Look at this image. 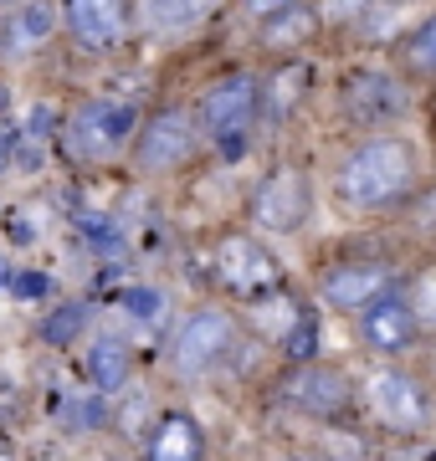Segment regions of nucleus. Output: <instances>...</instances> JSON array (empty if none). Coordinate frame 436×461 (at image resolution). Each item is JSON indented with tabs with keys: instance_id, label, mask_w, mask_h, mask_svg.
Masks as SVG:
<instances>
[{
	"instance_id": "nucleus-17",
	"label": "nucleus",
	"mask_w": 436,
	"mask_h": 461,
	"mask_svg": "<svg viewBox=\"0 0 436 461\" xmlns=\"http://www.w3.org/2000/svg\"><path fill=\"white\" fill-rule=\"evenodd\" d=\"M216 5H221V0H144V5H139V16H144L150 32L180 36V32H190V26H201Z\"/></svg>"
},
{
	"instance_id": "nucleus-3",
	"label": "nucleus",
	"mask_w": 436,
	"mask_h": 461,
	"mask_svg": "<svg viewBox=\"0 0 436 461\" xmlns=\"http://www.w3.org/2000/svg\"><path fill=\"white\" fill-rule=\"evenodd\" d=\"M257 108H262V83H257L252 72H226V77H216V83L201 93L195 118H201V129L221 144V154L236 159V154L247 149Z\"/></svg>"
},
{
	"instance_id": "nucleus-32",
	"label": "nucleus",
	"mask_w": 436,
	"mask_h": 461,
	"mask_svg": "<svg viewBox=\"0 0 436 461\" xmlns=\"http://www.w3.org/2000/svg\"><path fill=\"white\" fill-rule=\"evenodd\" d=\"M0 461H16V446L5 441V436H0Z\"/></svg>"
},
{
	"instance_id": "nucleus-7",
	"label": "nucleus",
	"mask_w": 436,
	"mask_h": 461,
	"mask_svg": "<svg viewBox=\"0 0 436 461\" xmlns=\"http://www.w3.org/2000/svg\"><path fill=\"white\" fill-rule=\"evenodd\" d=\"M57 11H62L68 41L87 57H108V51L129 47L139 26V0H57Z\"/></svg>"
},
{
	"instance_id": "nucleus-13",
	"label": "nucleus",
	"mask_w": 436,
	"mask_h": 461,
	"mask_svg": "<svg viewBox=\"0 0 436 461\" xmlns=\"http://www.w3.org/2000/svg\"><path fill=\"white\" fill-rule=\"evenodd\" d=\"M62 26V11L57 0H26V5H11L5 21H0V57L5 62H26L36 51L51 47V36Z\"/></svg>"
},
{
	"instance_id": "nucleus-27",
	"label": "nucleus",
	"mask_w": 436,
	"mask_h": 461,
	"mask_svg": "<svg viewBox=\"0 0 436 461\" xmlns=\"http://www.w3.org/2000/svg\"><path fill=\"white\" fill-rule=\"evenodd\" d=\"M118 303H123L134 318H159V308H165L159 287H123V297H118Z\"/></svg>"
},
{
	"instance_id": "nucleus-34",
	"label": "nucleus",
	"mask_w": 436,
	"mask_h": 461,
	"mask_svg": "<svg viewBox=\"0 0 436 461\" xmlns=\"http://www.w3.org/2000/svg\"><path fill=\"white\" fill-rule=\"evenodd\" d=\"M0 282H11V272H5V267H0Z\"/></svg>"
},
{
	"instance_id": "nucleus-16",
	"label": "nucleus",
	"mask_w": 436,
	"mask_h": 461,
	"mask_svg": "<svg viewBox=\"0 0 436 461\" xmlns=\"http://www.w3.org/2000/svg\"><path fill=\"white\" fill-rule=\"evenodd\" d=\"M129 369H134V354H129V344H123L118 333H98V339L87 344L83 375L98 395H118V390L129 384Z\"/></svg>"
},
{
	"instance_id": "nucleus-26",
	"label": "nucleus",
	"mask_w": 436,
	"mask_h": 461,
	"mask_svg": "<svg viewBox=\"0 0 436 461\" xmlns=\"http://www.w3.org/2000/svg\"><path fill=\"white\" fill-rule=\"evenodd\" d=\"M11 297L16 303H41V297H51V277L47 272H11Z\"/></svg>"
},
{
	"instance_id": "nucleus-19",
	"label": "nucleus",
	"mask_w": 436,
	"mask_h": 461,
	"mask_svg": "<svg viewBox=\"0 0 436 461\" xmlns=\"http://www.w3.org/2000/svg\"><path fill=\"white\" fill-rule=\"evenodd\" d=\"M83 329H87V303H57V308L41 318V344L68 348V344L83 339Z\"/></svg>"
},
{
	"instance_id": "nucleus-6",
	"label": "nucleus",
	"mask_w": 436,
	"mask_h": 461,
	"mask_svg": "<svg viewBox=\"0 0 436 461\" xmlns=\"http://www.w3.org/2000/svg\"><path fill=\"white\" fill-rule=\"evenodd\" d=\"M211 272H216V282L232 297H241V303H268V297L283 293V267H277V257H272L262 241L241 236V230H232V236L216 241Z\"/></svg>"
},
{
	"instance_id": "nucleus-12",
	"label": "nucleus",
	"mask_w": 436,
	"mask_h": 461,
	"mask_svg": "<svg viewBox=\"0 0 436 461\" xmlns=\"http://www.w3.org/2000/svg\"><path fill=\"white\" fill-rule=\"evenodd\" d=\"M390 267L386 262H334L323 267L319 277V297L339 313H365L369 303H380L390 293Z\"/></svg>"
},
{
	"instance_id": "nucleus-25",
	"label": "nucleus",
	"mask_w": 436,
	"mask_h": 461,
	"mask_svg": "<svg viewBox=\"0 0 436 461\" xmlns=\"http://www.w3.org/2000/svg\"><path fill=\"white\" fill-rule=\"evenodd\" d=\"M395 0H323V16L329 21H359V16H375Z\"/></svg>"
},
{
	"instance_id": "nucleus-22",
	"label": "nucleus",
	"mask_w": 436,
	"mask_h": 461,
	"mask_svg": "<svg viewBox=\"0 0 436 461\" xmlns=\"http://www.w3.org/2000/svg\"><path fill=\"white\" fill-rule=\"evenodd\" d=\"M283 348H287V359L293 364H308L313 354H319V323H313L308 313H298V323L283 333Z\"/></svg>"
},
{
	"instance_id": "nucleus-35",
	"label": "nucleus",
	"mask_w": 436,
	"mask_h": 461,
	"mask_svg": "<svg viewBox=\"0 0 436 461\" xmlns=\"http://www.w3.org/2000/svg\"><path fill=\"white\" fill-rule=\"evenodd\" d=\"M431 461H436V456H431Z\"/></svg>"
},
{
	"instance_id": "nucleus-10",
	"label": "nucleus",
	"mask_w": 436,
	"mask_h": 461,
	"mask_svg": "<svg viewBox=\"0 0 436 461\" xmlns=\"http://www.w3.org/2000/svg\"><path fill=\"white\" fill-rule=\"evenodd\" d=\"M339 103H344V118H350L354 129H386L395 118H405L411 98H405V87L390 77V72H375V67H359L344 77L339 87Z\"/></svg>"
},
{
	"instance_id": "nucleus-8",
	"label": "nucleus",
	"mask_w": 436,
	"mask_h": 461,
	"mask_svg": "<svg viewBox=\"0 0 436 461\" xmlns=\"http://www.w3.org/2000/svg\"><path fill=\"white\" fill-rule=\"evenodd\" d=\"M365 405L395 436H421L431 426V390L405 369H375L365 384Z\"/></svg>"
},
{
	"instance_id": "nucleus-31",
	"label": "nucleus",
	"mask_w": 436,
	"mask_h": 461,
	"mask_svg": "<svg viewBox=\"0 0 436 461\" xmlns=\"http://www.w3.org/2000/svg\"><path fill=\"white\" fill-rule=\"evenodd\" d=\"M11 236H16V241H21V247H26V241H32V236H36V230H32V226H26V221H16V226H11Z\"/></svg>"
},
{
	"instance_id": "nucleus-23",
	"label": "nucleus",
	"mask_w": 436,
	"mask_h": 461,
	"mask_svg": "<svg viewBox=\"0 0 436 461\" xmlns=\"http://www.w3.org/2000/svg\"><path fill=\"white\" fill-rule=\"evenodd\" d=\"M411 308H416L421 323H431L436 329V267H421L416 282H411V297H405Z\"/></svg>"
},
{
	"instance_id": "nucleus-20",
	"label": "nucleus",
	"mask_w": 436,
	"mask_h": 461,
	"mask_svg": "<svg viewBox=\"0 0 436 461\" xmlns=\"http://www.w3.org/2000/svg\"><path fill=\"white\" fill-rule=\"evenodd\" d=\"M401 57H405V72H416V77H436V11L421 21V26L405 32Z\"/></svg>"
},
{
	"instance_id": "nucleus-11",
	"label": "nucleus",
	"mask_w": 436,
	"mask_h": 461,
	"mask_svg": "<svg viewBox=\"0 0 436 461\" xmlns=\"http://www.w3.org/2000/svg\"><path fill=\"white\" fill-rule=\"evenodd\" d=\"M252 221L272 236H287V230H298L308 215H313V185L303 169H272L268 180L252 190Z\"/></svg>"
},
{
	"instance_id": "nucleus-5",
	"label": "nucleus",
	"mask_w": 436,
	"mask_h": 461,
	"mask_svg": "<svg viewBox=\"0 0 436 461\" xmlns=\"http://www.w3.org/2000/svg\"><path fill=\"white\" fill-rule=\"evenodd\" d=\"M232 348H236V318L226 308L205 303L195 313H185V323L169 339V369L180 379H201L232 359Z\"/></svg>"
},
{
	"instance_id": "nucleus-33",
	"label": "nucleus",
	"mask_w": 436,
	"mask_h": 461,
	"mask_svg": "<svg viewBox=\"0 0 436 461\" xmlns=\"http://www.w3.org/2000/svg\"><path fill=\"white\" fill-rule=\"evenodd\" d=\"M11 5H26V0H0V11H11Z\"/></svg>"
},
{
	"instance_id": "nucleus-15",
	"label": "nucleus",
	"mask_w": 436,
	"mask_h": 461,
	"mask_svg": "<svg viewBox=\"0 0 436 461\" xmlns=\"http://www.w3.org/2000/svg\"><path fill=\"white\" fill-rule=\"evenodd\" d=\"M144 461H205V430L185 411H165L144 436Z\"/></svg>"
},
{
	"instance_id": "nucleus-18",
	"label": "nucleus",
	"mask_w": 436,
	"mask_h": 461,
	"mask_svg": "<svg viewBox=\"0 0 436 461\" xmlns=\"http://www.w3.org/2000/svg\"><path fill=\"white\" fill-rule=\"evenodd\" d=\"M313 32H319V11H313V5H293L283 16L262 21V47L268 51H298L303 41H313Z\"/></svg>"
},
{
	"instance_id": "nucleus-14",
	"label": "nucleus",
	"mask_w": 436,
	"mask_h": 461,
	"mask_svg": "<svg viewBox=\"0 0 436 461\" xmlns=\"http://www.w3.org/2000/svg\"><path fill=\"white\" fill-rule=\"evenodd\" d=\"M416 308L401 303V297H380V303H369L365 313H359V339L369 348H380V354H401V348L416 344Z\"/></svg>"
},
{
	"instance_id": "nucleus-9",
	"label": "nucleus",
	"mask_w": 436,
	"mask_h": 461,
	"mask_svg": "<svg viewBox=\"0 0 436 461\" xmlns=\"http://www.w3.org/2000/svg\"><path fill=\"white\" fill-rule=\"evenodd\" d=\"M283 405H293L298 415H313V420H339L354 405V384L344 369L308 359V364H293V375L283 379Z\"/></svg>"
},
{
	"instance_id": "nucleus-21",
	"label": "nucleus",
	"mask_w": 436,
	"mask_h": 461,
	"mask_svg": "<svg viewBox=\"0 0 436 461\" xmlns=\"http://www.w3.org/2000/svg\"><path fill=\"white\" fill-rule=\"evenodd\" d=\"M77 230H83L87 251H98V257H123V230H118L114 215H93V211H77Z\"/></svg>"
},
{
	"instance_id": "nucleus-2",
	"label": "nucleus",
	"mask_w": 436,
	"mask_h": 461,
	"mask_svg": "<svg viewBox=\"0 0 436 461\" xmlns=\"http://www.w3.org/2000/svg\"><path fill=\"white\" fill-rule=\"evenodd\" d=\"M139 123H144V118H139L134 103L98 93V98H83L68 118H62L57 149H62V159H68V165H77V169L108 165V159H118V154H123V149H134Z\"/></svg>"
},
{
	"instance_id": "nucleus-29",
	"label": "nucleus",
	"mask_w": 436,
	"mask_h": 461,
	"mask_svg": "<svg viewBox=\"0 0 436 461\" xmlns=\"http://www.w3.org/2000/svg\"><path fill=\"white\" fill-rule=\"evenodd\" d=\"M293 5H303V0H241V16L272 21V16H283V11H293Z\"/></svg>"
},
{
	"instance_id": "nucleus-28",
	"label": "nucleus",
	"mask_w": 436,
	"mask_h": 461,
	"mask_svg": "<svg viewBox=\"0 0 436 461\" xmlns=\"http://www.w3.org/2000/svg\"><path fill=\"white\" fill-rule=\"evenodd\" d=\"M41 165H47V149H41V139H32V133L21 129V144H16V169H26V175H36Z\"/></svg>"
},
{
	"instance_id": "nucleus-4",
	"label": "nucleus",
	"mask_w": 436,
	"mask_h": 461,
	"mask_svg": "<svg viewBox=\"0 0 436 461\" xmlns=\"http://www.w3.org/2000/svg\"><path fill=\"white\" fill-rule=\"evenodd\" d=\"M201 118L180 108V103H165V108H154L144 123H139V139L129 149V159H134L139 175H175L195 159V149H201Z\"/></svg>"
},
{
	"instance_id": "nucleus-30",
	"label": "nucleus",
	"mask_w": 436,
	"mask_h": 461,
	"mask_svg": "<svg viewBox=\"0 0 436 461\" xmlns=\"http://www.w3.org/2000/svg\"><path fill=\"white\" fill-rule=\"evenodd\" d=\"M16 144H21V129H11V123L0 118V169L16 165Z\"/></svg>"
},
{
	"instance_id": "nucleus-24",
	"label": "nucleus",
	"mask_w": 436,
	"mask_h": 461,
	"mask_svg": "<svg viewBox=\"0 0 436 461\" xmlns=\"http://www.w3.org/2000/svg\"><path fill=\"white\" fill-rule=\"evenodd\" d=\"M68 426H72V430H98V426H108V395L68 400Z\"/></svg>"
},
{
	"instance_id": "nucleus-1",
	"label": "nucleus",
	"mask_w": 436,
	"mask_h": 461,
	"mask_svg": "<svg viewBox=\"0 0 436 461\" xmlns=\"http://www.w3.org/2000/svg\"><path fill=\"white\" fill-rule=\"evenodd\" d=\"M416 149L395 139V133H369L359 149L344 154V165L334 175V195L350 211H390L395 200L411 195L416 185Z\"/></svg>"
}]
</instances>
